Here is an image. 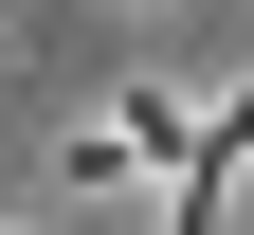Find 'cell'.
<instances>
[{"label": "cell", "mask_w": 254, "mask_h": 235, "mask_svg": "<svg viewBox=\"0 0 254 235\" xmlns=\"http://www.w3.org/2000/svg\"><path fill=\"white\" fill-rule=\"evenodd\" d=\"M182 145H200V91H164V73H127L109 109L55 145V181L73 199H109V181H182Z\"/></svg>", "instance_id": "6da1fadb"}, {"label": "cell", "mask_w": 254, "mask_h": 235, "mask_svg": "<svg viewBox=\"0 0 254 235\" xmlns=\"http://www.w3.org/2000/svg\"><path fill=\"white\" fill-rule=\"evenodd\" d=\"M0 235H18V217H0Z\"/></svg>", "instance_id": "7a4b0ae2"}]
</instances>
